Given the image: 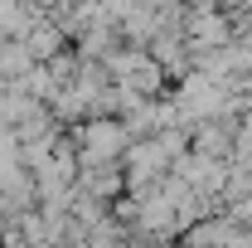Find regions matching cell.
I'll list each match as a JSON object with an SVG mask.
<instances>
[{"label":"cell","instance_id":"1","mask_svg":"<svg viewBox=\"0 0 252 248\" xmlns=\"http://www.w3.org/2000/svg\"><path fill=\"white\" fill-rule=\"evenodd\" d=\"M25 49H30V59H49V54L59 49V30H49V25L25 30Z\"/></svg>","mask_w":252,"mask_h":248},{"label":"cell","instance_id":"2","mask_svg":"<svg viewBox=\"0 0 252 248\" xmlns=\"http://www.w3.org/2000/svg\"><path fill=\"white\" fill-rule=\"evenodd\" d=\"M223 5H228V0H223ZM233 5H238V0H233Z\"/></svg>","mask_w":252,"mask_h":248}]
</instances>
